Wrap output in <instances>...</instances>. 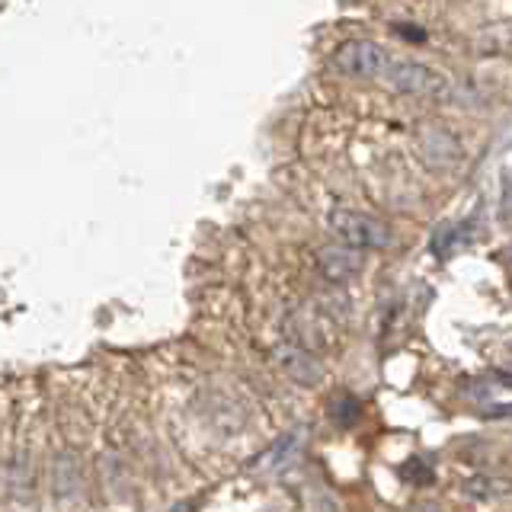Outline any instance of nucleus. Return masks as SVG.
<instances>
[{
  "label": "nucleus",
  "instance_id": "0eeeda50",
  "mask_svg": "<svg viewBox=\"0 0 512 512\" xmlns=\"http://www.w3.org/2000/svg\"><path fill=\"white\" fill-rule=\"evenodd\" d=\"M301 445H304V439L298 436V432H285V436H279L276 442H272L263 455H256L250 461V471L279 474L285 468H292V464L298 461V455H301Z\"/></svg>",
  "mask_w": 512,
  "mask_h": 512
},
{
  "label": "nucleus",
  "instance_id": "ddd939ff",
  "mask_svg": "<svg viewBox=\"0 0 512 512\" xmlns=\"http://www.w3.org/2000/svg\"><path fill=\"white\" fill-rule=\"evenodd\" d=\"M487 416H512V404H496L487 410Z\"/></svg>",
  "mask_w": 512,
  "mask_h": 512
},
{
  "label": "nucleus",
  "instance_id": "423d86ee",
  "mask_svg": "<svg viewBox=\"0 0 512 512\" xmlns=\"http://www.w3.org/2000/svg\"><path fill=\"white\" fill-rule=\"evenodd\" d=\"M276 362L288 378H292L295 384H301V388H314V384L324 381V365H320L311 352L301 349V346H279Z\"/></svg>",
  "mask_w": 512,
  "mask_h": 512
},
{
  "label": "nucleus",
  "instance_id": "9d476101",
  "mask_svg": "<svg viewBox=\"0 0 512 512\" xmlns=\"http://www.w3.org/2000/svg\"><path fill=\"white\" fill-rule=\"evenodd\" d=\"M400 477H404L407 484L423 487V484H432V468L423 458H410V461L400 464Z\"/></svg>",
  "mask_w": 512,
  "mask_h": 512
},
{
  "label": "nucleus",
  "instance_id": "f03ea898",
  "mask_svg": "<svg viewBox=\"0 0 512 512\" xmlns=\"http://www.w3.org/2000/svg\"><path fill=\"white\" fill-rule=\"evenodd\" d=\"M384 74H388V84L394 90L407 96H426V100H448L452 96V80L420 61H391V68Z\"/></svg>",
  "mask_w": 512,
  "mask_h": 512
},
{
  "label": "nucleus",
  "instance_id": "f8f14e48",
  "mask_svg": "<svg viewBox=\"0 0 512 512\" xmlns=\"http://www.w3.org/2000/svg\"><path fill=\"white\" fill-rule=\"evenodd\" d=\"M202 506V500L199 496H192V500H183V503H176L173 509H167V512H196Z\"/></svg>",
  "mask_w": 512,
  "mask_h": 512
},
{
  "label": "nucleus",
  "instance_id": "39448f33",
  "mask_svg": "<svg viewBox=\"0 0 512 512\" xmlns=\"http://www.w3.org/2000/svg\"><path fill=\"white\" fill-rule=\"evenodd\" d=\"M317 266L324 272L327 282H349L356 279L362 266H365V250L359 247H349L343 240H336V244H327L317 250Z\"/></svg>",
  "mask_w": 512,
  "mask_h": 512
},
{
  "label": "nucleus",
  "instance_id": "f257e3e1",
  "mask_svg": "<svg viewBox=\"0 0 512 512\" xmlns=\"http://www.w3.org/2000/svg\"><path fill=\"white\" fill-rule=\"evenodd\" d=\"M330 231L336 234V240H343V244L359 247V250H384L394 244V234L388 224H381L372 215L352 212V208H333Z\"/></svg>",
  "mask_w": 512,
  "mask_h": 512
},
{
  "label": "nucleus",
  "instance_id": "9b49d317",
  "mask_svg": "<svg viewBox=\"0 0 512 512\" xmlns=\"http://www.w3.org/2000/svg\"><path fill=\"white\" fill-rule=\"evenodd\" d=\"M404 512H445L439 503H432V500H416V503H410Z\"/></svg>",
  "mask_w": 512,
  "mask_h": 512
},
{
  "label": "nucleus",
  "instance_id": "20e7f679",
  "mask_svg": "<svg viewBox=\"0 0 512 512\" xmlns=\"http://www.w3.org/2000/svg\"><path fill=\"white\" fill-rule=\"evenodd\" d=\"M416 151H420V160L429 170H452L461 164V157H464L458 135L452 132V128L436 125V122L420 128V135H416Z\"/></svg>",
  "mask_w": 512,
  "mask_h": 512
},
{
  "label": "nucleus",
  "instance_id": "7ed1b4c3",
  "mask_svg": "<svg viewBox=\"0 0 512 512\" xmlns=\"http://www.w3.org/2000/svg\"><path fill=\"white\" fill-rule=\"evenodd\" d=\"M330 68L343 77H378L391 68V55L372 39H349L333 48Z\"/></svg>",
  "mask_w": 512,
  "mask_h": 512
},
{
  "label": "nucleus",
  "instance_id": "1a4fd4ad",
  "mask_svg": "<svg viewBox=\"0 0 512 512\" xmlns=\"http://www.w3.org/2000/svg\"><path fill=\"white\" fill-rule=\"evenodd\" d=\"M359 416H362V404H359V397H352V394H336L330 400V420L340 426V429H352L359 423Z\"/></svg>",
  "mask_w": 512,
  "mask_h": 512
},
{
  "label": "nucleus",
  "instance_id": "6e6552de",
  "mask_svg": "<svg viewBox=\"0 0 512 512\" xmlns=\"http://www.w3.org/2000/svg\"><path fill=\"white\" fill-rule=\"evenodd\" d=\"M461 493L474 503H500L512 496V477L500 474H474L461 484Z\"/></svg>",
  "mask_w": 512,
  "mask_h": 512
}]
</instances>
